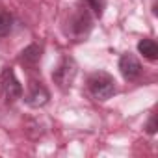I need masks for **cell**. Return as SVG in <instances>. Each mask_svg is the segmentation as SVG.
Segmentation results:
<instances>
[{"label":"cell","mask_w":158,"mask_h":158,"mask_svg":"<svg viewBox=\"0 0 158 158\" xmlns=\"http://www.w3.org/2000/svg\"><path fill=\"white\" fill-rule=\"evenodd\" d=\"M74 76H76V63L73 58H63L60 61V65L54 69L52 73V80L60 89H69L74 82Z\"/></svg>","instance_id":"obj_3"},{"label":"cell","mask_w":158,"mask_h":158,"mask_svg":"<svg viewBox=\"0 0 158 158\" xmlns=\"http://www.w3.org/2000/svg\"><path fill=\"white\" fill-rule=\"evenodd\" d=\"M138 52H139L143 58L154 61V60L158 58V45H156L152 39H141V41L138 43Z\"/></svg>","instance_id":"obj_7"},{"label":"cell","mask_w":158,"mask_h":158,"mask_svg":"<svg viewBox=\"0 0 158 158\" xmlns=\"http://www.w3.org/2000/svg\"><path fill=\"white\" fill-rule=\"evenodd\" d=\"M119 71H121V74L127 78V80H136V78L141 74V63L138 61L136 56L123 54L119 58Z\"/></svg>","instance_id":"obj_4"},{"label":"cell","mask_w":158,"mask_h":158,"mask_svg":"<svg viewBox=\"0 0 158 158\" xmlns=\"http://www.w3.org/2000/svg\"><path fill=\"white\" fill-rule=\"evenodd\" d=\"M21 63L24 65H35L39 60H41V47L39 45H30L26 47L23 52H21Z\"/></svg>","instance_id":"obj_8"},{"label":"cell","mask_w":158,"mask_h":158,"mask_svg":"<svg viewBox=\"0 0 158 158\" xmlns=\"http://www.w3.org/2000/svg\"><path fill=\"white\" fill-rule=\"evenodd\" d=\"M86 2H88V6L93 10V13H95L97 17H102L104 8H106V0H86Z\"/></svg>","instance_id":"obj_10"},{"label":"cell","mask_w":158,"mask_h":158,"mask_svg":"<svg viewBox=\"0 0 158 158\" xmlns=\"http://www.w3.org/2000/svg\"><path fill=\"white\" fill-rule=\"evenodd\" d=\"M0 97L6 102H15L23 97V86L17 80L15 71L11 67H4L0 73Z\"/></svg>","instance_id":"obj_2"},{"label":"cell","mask_w":158,"mask_h":158,"mask_svg":"<svg viewBox=\"0 0 158 158\" xmlns=\"http://www.w3.org/2000/svg\"><path fill=\"white\" fill-rule=\"evenodd\" d=\"M48 99H50V95H48L47 88H43L41 84H34L30 93H28V97H26V102L32 108H39V106H45L48 102Z\"/></svg>","instance_id":"obj_5"},{"label":"cell","mask_w":158,"mask_h":158,"mask_svg":"<svg viewBox=\"0 0 158 158\" xmlns=\"http://www.w3.org/2000/svg\"><path fill=\"white\" fill-rule=\"evenodd\" d=\"M147 132H149V134H154V132H156V115H152V117L149 119V123H147Z\"/></svg>","instance_id":"obj_11"},{"label":"cell","mask_w":158,"mask_h":158,"mask_svg":"<svg viewBox=\"0 0 158 158\" xmlns=\"http://www.w3.org/2000/svg\"><path fill=\"white\" fill-rule=\"evenodd\" d=\"M88 88H89L93 99L108 101L115 93V80H114V76H110L108 73L99 71V73H93L88 78Z\"/></svg>","instance_id":"obj_1"},{"label":"cell","mask_w":158,"mask_h":158,"mask_svg":"<svg viewBox=\"0 0 158 158\" xmlns=\"http://www.w3.org/2000/svg\"><path fill=\"white\" fill-rule=\"evenodd\" d=\"M11 24H13L11 15L6 11H0V37H4L11 32Z\"/></svg>","instance_id":"obj_9"},{"label":"cell","mask_w":158,"mask_h":158,"mask_svg":"<svg viewBox=\"0 0 158 158\" xmlns=\"http://www.w3.org/2000/svg\"><path fill=\"white\" fill-rule=\"evenodd\" d=\"M73 30H74L76 35H86L91 30V19L86 11H80L73 19Z\"/></svg>","instance_id":"obj_6"}]
</instances>
